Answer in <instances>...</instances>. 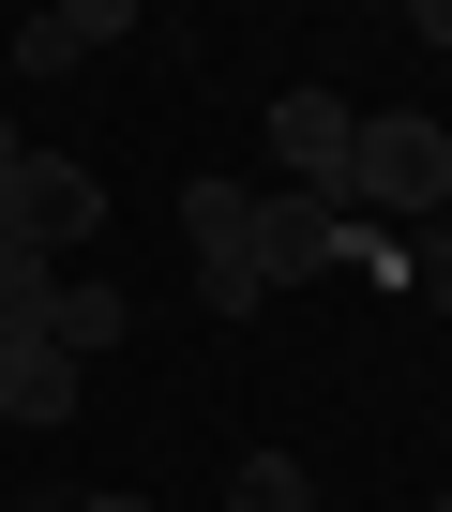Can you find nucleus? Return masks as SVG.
Segmentation results:
<instances>
[{
	"mask_svg": "<svg viewBox=\"0 0 452 512\" xmlns=\"http://www.w3.org/2000/svg\"><path fill=\"white\" fill-rule=\"evenodd\" d=\"M332 211H362V226H437V211H452V121H437V106H362V121H347V166H332Z\"/></svg>",
	"mask_w": 452,
	"mask_h": 512,
	"instance_id": "f257e3e1",
	"label": "nucleus"
},
{
	"mask_svg": "<svg viewBox=\"0 0 452 512\" xmlns=\"http://www.w3.org/2000/svg\"><path fill=\"white\" fill-rule=\"evenodd\" d=\"M0 241L61 272L76 241H106V181H91L76 151H16V166H0Z\"/></svg>",
	"mask_w": 452,
	"mask_h": 512,
	"instance_id": "f03ea898",
	"label": "nucleus"
},
{
	"mask_svg": "<svg viewBox=\"0 0 452 512\" xmlns=\"http://www.w3.org/2000/svg\"><path fill=\"white\" fill-rule=\"evenodd\" d=\"M181 241H196V302L211 317H257L272 287H257V181H181Z\"/></svg>",
	"mask_w": 452,
	"mask_h": 512,
	"instance_id": "7ed1b4c3",
	"label": "nucleus"
},
{
	"mask_svg": "<svg viewBox=\"0 0 452 512\" xmlns=\"http://www.w3.org/2000/svg\"><path fill=\"white\" fill-rule=\"evenodd\" d=\"M347 91H272V196H332V166H347Z\"/></svg>",
	"mask_w": 452,
	"mask_h": 512,
	"instance_id": "20e7f679",
	"label": "nucleus"
},
{
	"mask_svg": "<svg viewBox=\"0 0 452 512\" xmlns=\"http://www.w3.org/2000/svg\"><path fill=\"white\" fill-rule=\"evenodd\" d=\"M332 196H257V287H317L332 272Z\"/></svg>",
	"mask_w": 452,
	"mask_h": 512,
	"instance_id": "39448f33",
	"label": "nucleus"
},
{
	"mask_svg": "<svg viewBox=\"0 0 452 512\" xmlns=\"http://www.w3.org/2000/svg\"><path fill=\"white\" fill-rule=\"evenodd\" d=\"M121 31H136V0H61V16L16 31V76H76V61H106Z\"/></svg>",
	"mask_w": 452,
	"mask_h": 512,
	"instance_id": "423d86ee",
	"label": "nucleus"
},
{
	"mask_svg": "<svg viewBox=\"0 0 452 512\" xmlns=\"http://www.w3.org/2000/svg\"><path fill=\"white\" fill-rule=\"evenodd\" d=\"M0 422H31V437L76 422V362H61L46 332H31V347H0Z\"/></svg>",
	"mask_w": 452,
	"mask_h": 512,
	"instance_id": "0eeeda50",
	"label": "nucleus"
},
{
	"mask_svg": "<svg viewBox=\"0 0 452 512\" xmlns=\"http://www.w3.org/2000/svg\"><path fill=\"white\" fill-rule=\"evenodd\" d=\"M121 332H136V302H121V287H46V347H61L76 377H91V347H121Z\"/></svg>",
	"mask_w": 452,
	"mask_h": 512,
	"instance_id": "6e6552de",
	"label": "nucleus"
},
{
	"mask_svg": "<svg viewBox=\"0 0 452 512\" xmlns=\"http://www.w3.org/2000/svg\"><path fill=\"white\" fill-rule=\"evenodd\" d=\"M226 512H317V467L302 452H242L226 467Z\"/></svg>",
	"mask_w": 452,
	"mask_h": 512,
	"instance_id": "1a4fd4ad",
	"label": "nucleus"
},
{
	"mask_svg": "<svg viewBox=\"0 0 452 512\" xmlns=\"http://www.w3.org/2000/svg\"><path fill=\"white\" fill-rule=\"evenodd\" d=\"M46 287H61L46 256H16V241H0V347H31V332H46Z\"/></svg>",
	"mask_w": 452,
	"mask_h": 512,
	"instance_id": "9d476101",
	"label": "nucleus"
},
{
	"mask_svg": "<svg viewBox=\"0 0 452 512\" xmlns=\"http://www.w3.org/2000/svg\"><path fill=\"white\" fill-rule=\"evenodd\" d=\"M332 272H362V287H407V241H392V226H362V211H347V226H332Z\"/></svg>",
	"mask_w": 452,
	"mask_h": 512,
	"instance_id": "9b49d317",
	"label": "nucleus"
},
{
	"mask_svg": "<svg viewBox=\"0 0 452 512\" xmlns=\"http://www.w3.org/2000/svg\"><path fill=\"white\" fill-rule=\"evenodd\" d=\"M407 302H422V317H452V211L407 241Z\"/></svg>",
	"mask_w": 452,
	"mask_h": 512,
	"instance_id": "f8f14e48",
	"label": "nucleus"
},
{
	"mask_svg": "<svg viewBox=\"0 0 452 512\" xmlns=\"http://www.w3.org/2000/svg\"><path fill=\"white\" fill-rule=\"evenodd\" d=\"M407 31H422V46H437V61H452V0H422V16H407Z\"/></svg>",
	"mask_w": 452,
	"mask_h": 512,
	"instance_id": "ddd939ff",
	"label": "nucleus"
},
{
	"mask_svg": "<svg viewBox=\"0 0 452 512\" xmlns=\"http://www.w3.org/2000/svg\"><path fill=\"white\" fill-rule=\"evenodd\" d=\"M61 512H151V497H61Z\"/></svg>",
	"mask_w": 452,
	"mask_h": 512,
	"instance_id": "4468645a",
	"label": "nucleus"
},
{
	"mask_svg": "<svg viewBox=\"0 0 452 512\" xmlns=\"http://www.w3.org/2000/svg\"><path fill=\"white\" fill-rule=\"evenodd\" d=\"M16 151H31V136H16V121H0V166H16Z\"/></svg>",
	"mask_w": 452,
	"mask_h": 512,
	"instance_id": "2eb2a0df",
	"label": "nucleus"
},
{
	"mask_svg": "<svg viewBox=\"0 0 452 512\" xmlns=\"http://www.w3.org/2000/svg\"><path fill=\"white\" fill-rule=\"evenodd\" d=\"M31 512H61V497H31Z\"/></svg>",
	"mask_w": 452,
	"mask_h": 512,
	"instance_id": "dca6fc26",
	"label": "nucleus"
},
{
	"mask_svg": "<svg viewBox=\"0 0 452 512\" xmlns=\"http://www.w3.org/2000/svg\"><path fill=\"white\" fill-rule=\"evenodd\" d=\"M437 512H452V497H437Z\"/></svg>",
	"mask_w": 452,
	"mask_h": 512,
	"instance_id": "f3484780",
	"label": "nucleus"
}]
</instances>
